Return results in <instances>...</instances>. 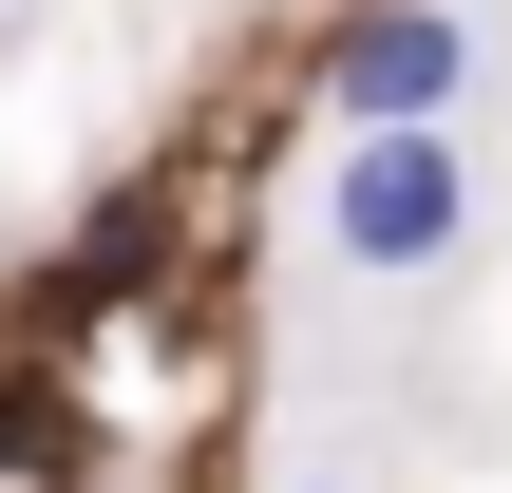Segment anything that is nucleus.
<instances>
[{
    "label": "nucleus",
    "mask_w": 512,
    "mask_h": 493,
    "mask_svg": "<svg viewBox=\"0 0 512 493\" xmlns=\"http://www.w3.org/2000/svg\"><path fill=\"white\" fill-rule=\"evenodd\" d=\"M437 95H456V19H418V0H399V19H361V38H342V114H361V133H418Z\"/></svg>",
    "instance_id": "nucleus-2"
},
{
    "label": "nucleus",
    "mask_w": 512,
    "mask_h": 493,
    "mask_svg": "<svg viewBox=\"0 0 512 493\" xmlns=\"http://www.w3.org/2000/svg\"><path fill=\"white\" fill-rule=\"evenodd\" d=\"M342 247H361V266H437V247H456V152H437V114H418V133H361Z\"/></svg>",
    "instance_id": "nucleus-1"
}]
</instances>
